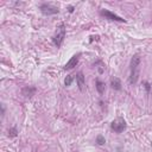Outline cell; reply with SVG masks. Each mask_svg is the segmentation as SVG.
Instances as JSON below:
<instances>
[{"instance_id": "1", "label": "cell", "mask_w": 152, "mask_h": 152, "mask_svg": "<svg viewBox=\"0 0 152 152\" xmlns=\"http://www.w3.org/2000/svg\"><path fill=\"white\" fill-rule=\"evenodd\" d=\"M139 69H140V56L139 55H134L131 59V64H129V83L131 84H135L138 78H139Z\"/></svg>"}, {"instance_id": "2", "label": "cell", "mask_w": 152, "mask_h": 152, "mask_svg": "<svg viewBox=\"0 0 152 152\" xmlns=\"http://www.w3.org/2000/svg\"><path fill=\"white\" fill-rule=\"evenodd\" d=\"M64 37H65V26L62 24V25H59V26L57 27L56 33H55V36H53V38H52L55 45H56V46H61L62 43H63V40H64Z\"/></svg>"}, {"instance_id": "3", "label": "cell", "mask_w": 152, "mask_h": 152, "mask_svg": "<svg viewBox=\"0 0 152 152\" xmlns=\"http://www.w3.org/2000/svg\"><path fill=\"white\" fill-rule=\"evenodd\" d=\"M110 128L116 133H121V132H124L126 129V121L122 118H116L110 124Z\"/></svg>"}, {"instance_id": "4", "label": "cell", "mask_w": 152, "mask_h": 152, "mask_svg": "<svg viewBox=\"0 0 152 152\" xmlns=\"http://www.w3.org/2000/svg\"><path fill=\"white\" fill-rule=\"evenodd\" d=\"M39 8H40L42 13L45 14V15H51V14L58 13V8L52 6V5H50V4H43V5H40Z\"/></svg>"}, {"instance_id": "5", "label": "cell", "mask_w": 152, "mask_h": 152, "mask_svg": "<svg viewBox=\"0 0 152 152\" xmlns=\"http://www.w3.org/2000/svg\"><path fill=\"white\" fill-rule=\"evenodd\" d=\"M101 15H102V17H104L106 19L114 20V21H126L125 19H122L121 17H119V15H116V14L112 13V12H110V11H108V10H102V11H101Z\"/></svg>"}, {"instance_id": "6", "label": "cell", "mask_w": 152, "mask_h": 152, "mask_svg": "<svg viewBox=\"0 0 152 152\" xmlns=\"http://www.w3.org/2000/svg\"><path fill=\"white\" fill-rule=\"evenodd\" d=\"M78 57H80V55H74V56L69 59V62L64 65V69H65V70H70V69H72L74 66H76V64L78 63Z\"/></svg>"}, {"instance_id": "7", "label": "cell", "mask_w": 152, "mask_h": 152, "mask_svg": "<svg viewBox=\"0 0 152 152\" xmlns=\"http://www.w3.org/2000/svg\"><path fill=\"white\" fill-rule=\"evenodd\" d=\"M76 82H77V86H78V89L80 90H83L84 89V76H83V72H78L76 75Z\"/></svg>"}, {"instance_id": "8", "label": "cell", "mask_w": 152, "mask_h": 152, "mask_svg": "<svg viewBox=\"0 0 152 152\" xmlns=\"http://www.w3.org/2000/svg\"><path fill=\"white\" fill-rule=\"evenodd\" d=\"M34 93H36V88L34 87H25L24 89H23V95L25 96V97H31L32 95H34Z\"/></svg>"}, {"instance_id": "9", "label": "cell", "mask_w": 152, "mask_h": 152, "mask_svg": "<svg viewBox=\"0 0 152 152\" xmlns=\"http://www.w3.org/2000/svg\"><path fill=\"white\" fill-rule=\"evenodd\" d=\"M110 87L114 89V90H121V82L118 77H113L110 80Z\"/></svg>"}, {"instance_id": "10", "label": "cell", "mask_w": 152, "mask_h": 152, "mask_svg": "<svg viewBox=\"0 0 152 152\" xmlns=\"http://www.w3.org/2000/svg\"><path fill=\"white\" fill-rule=\"evenodd\" d=\"M96 89H97V91L100 93V94H103L104 93V87H106V84L102 82V81H100V80H96Z\"/></svg>"}, {"instance_id": "11", "label": "cell", "mask_w": 152, "mask_h": 152, "mask_svg": "<svg viewBox=\"0 0 152 152\" xmlns=\"http://www.w3.org/2000/svg\"><path fill=\"white\" fill-rule=\"evenodd\" d=\"M72 80H74V75H68V76L65 77V80H64V84H65L66 87H69V86L71 84Z\"/></svg>"}, {"instance_id": "12", "label": "cell", "mask_w": 152, "mask_h": 152, "mask_svg": "<svg viewBox=\"0 0 152 152\" xmlns=\"http://www.w3.org/2000/svg\"><path fill=\"white\" fill-rule=\"evenodd\" d=\"M96 142H97L99 145H103V144L106 142V140H104V138H103L102 135H97V137H96Z\"/></svg>"}, {"instance_id": "13", "label": "cell", "mask_w": 152, "mask_h": 152, "mask_svg": "<svg viewBox=\"0 0 152 152\" xmlns=\"http://www.w3.org/2000/svg\"><path fill=\"white\" fill-rule=\"evenodd\" d=\"M17 133H18V131H17V128H15V127H13V128L8 129V135H10V137H15V135H17Z\"/></svg>"}, {"instance_id": "14", "label": "cell", "mask_w": 152, "mask_h": 152, "mask_svg": "<svg viewBox=\"0 0 152 152\" xmlns=\"http://www.w3.org/2000/svg\"><path fill=\"white\" fill-rule=\"evenodd\" d=\"M144 84H145V88H146V90H147V91H148V90H150V84H148V83H147V82H145V83H144Z\"/></svg>"}, {"instance_id": "15", "label": "cell", "mask_w": 152, "mask_h": 152, "mask_svg": "<svg viewBox=\"0 0 152 152\" xmlns=\"http://www.w3.org/2000/svg\"><path fill=\"white\" fill-rule=\"evenodd\" d=\"M74 11V7H69V12H72Z\"/></svg>"}]
</instances>
